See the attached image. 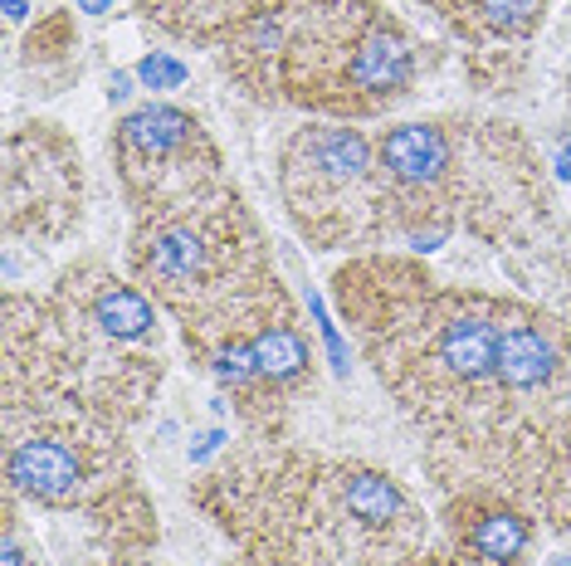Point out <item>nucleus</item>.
<instances>
[{
    "mask_svg": "<svg viewBox=\"0 0 571 566\" xmlns=\"http://www.w3.org/2000/svg\"><path fill=\"white\" fill-rule=\"evenodd\" d=\"M79 454H73L64 439H20L10 449V484L20 494L40 498V503H59L79 488Z\"/></svg>",
    "mask_w": 571,
    "mask_h": 566,
    "instance_id": "nucleus-1",
    "label": "nucleus"
},
{
    "mask_svg": "<svg viewBox=\"0 0 571 566\" xmlns=\"http://www.w3.org/2000/svg\"><path fill=\"white\" fill-rule=\"evenodd\" d=\"M347 73H352V83L367 89V93H401L415 73V54H411V44H405V34L395 30V24L377 20L362 34V44H357Z\"/></svg>",
    "mask_w": 571,
    "mask_h": 566,
    "instance_id": "nucleus-2",
    "label": "nucleus"
},
{
    "mask_svg": "<svg viewBox=\"0 0 571 566\" xmlns=\"http://www.w3.org/2000/svg\"><path fill=\"white\" fill-rule=\"evenodd\" d=\"M381 166H387V176H395L401 186H430V181H440L444 166H450V138H444L440 128H425V122L391 128L387 142H381Z\"/></svg>",
    "mask_w": 571,
    "mask_h": 566,
    "instance_id": "nucleus-3",
    "label": "nucleus"
},
{
    "mask_svg": "<svg viewBox=\"0 0 571 566\" xmlns=\"http://www.w3.org/2000/svg\"><path fill=\"white\" fill-rule=\"evenodd\" d=\"M499 342L503 332L489 317H450L440 332V362L459 381H489L499 376Z\"/></svg>",
    "mask_w": 571,
    "mask_h": 566,
    "instance_id": "nucleus-4",
    "label": "nucleus"
},
{
    "mask_svg": "<svg viewBox=\"0 0 571 566\" xmlns=\"http://www.w3.org/2000/svg\"><path fill=\"white\" fill-rule=\"evenodd\" d=\"M298 152L308 156V171L332 186H357L371 171V142L352 128H318L298 142Z\"/></svg>",
    "mask_w": 571,
    "mask_h": 566,
    "instance_id": "nucleus-5",
    "label": "nucleus"
},
{
    "mask_svg": "<svg viewBox=\"0 0 571 566\" xmlns=\"http://www.w3.org/2000/svg\"><path fill=\"white\" fill-rule=\"evenodd\" d=\"M557 376V347L538 327H508L499 342V381L513 391H538Z\"/></svg>",
    "mask_w": 571,
    "mask_h": 566,
    "instance_id": "nucleus-6",
    "label": "nucleus"
},
{
    "mask_svg": "<svg viewBox=\"0 0 571 566\" xmlns=\"http://www.w3.org/2000/svg\"><path fill=\"white\" fill-rule=\"evenodd\" d=\"M196 122L181 113V108H167V103H147L138 113L122 118V146L138 156H171L191 142Z\"/></svg>",
    "mask_w": 571,
    "mask_h": 566,
    "instance_id": "nucleus-7",
    "label": "nucleus"
},
{
    "mask_svg": "<svg viewBox=\"0 0 571 566\" xmlns=\"http://www.w3.org/2000/svg\"><path fill=\"white\" fill-rule=\"evenodd\" d=\"M147 269L167 283H186L206 269V240L191 225H161L147 240Z\"/></svg>",
    "mask_w": 571,
    "mask_h": 566,
    "instance_id": "nucleus-8",
    "label": "nucleus"
},
{
    "mask_svg": "<svg viewBox=\"0 0 571 566\" xmlns=\"http://www.w3.org/2000/svg\"><path fill=\"white\" fill-rule=\"evenodd\" d=\"M93 317H98V327H103L108 337H118V342H138V337L152 332V303H147L138 289H122V283L98 293Z\"/></svg>",
    "mask_w": 571,
    "mask_h": 566,
    "instance_id": "nucleus-9",
    "label": "nucleus"
},
{
    "mask_svg": "<svg viewBox=\"0 0 571 566\" xmlns=\"http://www.w3.org/2000/svg\"><path fill=\"white\" fill-rule=\"evenodd\" d=\"M250 347H254L259 376H269V381H293V376L308 366V342L298 337L293 327H269V332H259Z\"/></svg>",
    "mask_w": 571,
    "mask_h": 566,
    "instance_id": "nucleus-10",
    "label": "nucleus"
},
{
    "mask_svg": "<svg viewBox=\"0 0 571 566\" xmlns=\"http://www.w3.org/2000/svg\"><path fill=\"white\" fill-rule=\"evenodd\" d=\"M347 508H352L362 523L381 527V523H391L395 513L405 508V494L381 474H352L347 478Z\"/></svg>",
    "mask_w": 571,
    "mask_h": 566,
    "instance_id": "nucleus-11",
    "label": "nucleus"
},
{
    "mask_svg": "<svg viewBox=\"0 0 571 566\" xmlns=\"http://www.w3.org/2000/svg\"><path fill=\"white\" fill-rule=\"evenodd\" d=\"M469 543H474L483 562H513L528 547V523L518 513H483L474 533H469Z\"/></svg>",
    "mask_w": 571,
    "mask_h": 566,
    "instance_id": "nucleus-12",
    "label": "nucleus"
},
{
    "mask_svg": "<svg viewBox=\"0 0 571 566\" xmlns=\"http://www.w3.org/2000/svg\"><path fill=\"white\" fill-rule=\"evenodd\" d=\"M479 16L499 34H528L542 20V0H479Z\"/></svg>",
    "mask_w": 571,
    "mask_h": 566,
    "instance_id": "nucleus-13",
    "label": "nucleus"
},
{
    "mask_svg": "<svg viewBox=\"0 0 571 566\" xmlns=\"http://www.w3.org/2000/svg\"><path fill=\"white\" fill-rule=\"evenodd\" d=\"M132 73H138L142 89H157V93L181 89V83H186V64H181V59H171V54H161V49H152V54H147Z\"/></svg>",
    "mask_w": 571,
    "mask_h": 566,
    "instance_id": "nucleus-14",
    "label": "nucleus"
},
{
    "mask_svg": "<svg viewBox=\"0 0 571 566\" xmlns=\"http://www.w3.org/2000/svg\"><path fill=\"white\" fill-rule=\"evenodd\" d=\"M216 376L226 381V386H244V381H254L259 366H254L250 342H230V347H220L216 352Z\"/></svg>",
    "mask_w": 571,
    "mask_h": 566,
    "instance_id": "nucleus-15",
    "label": "nucleus"
},
{
    "mask_svg": "<svg viewBox=\"0 0 571 566\" xmlns=\"http://www.w3.org/2000/svg\"><path fill=\"white\" fill-rule=\"evenodd\" d=\"M308 307H313V317H318V332H322V342H328V352H332V372L347 376V347H342V337H338V327L328 323V307H322L318 293H308Z\"/></svg>",
    "mask_w": 571,
    "mask_h": 566,
    "instance_id": "nucleus-16",
    "label": "nucleus"
},
{
    "mask_svg": "<svg viewBox=\"0 0 571 566\" xmlns=\"http://www.w3.org/2000/svg\"><path fill=\"white\" fill-rule=\"evenodd\" d=\"M220 445H226V429H206V435H196V445H191V459L201 464V459H210Z\"/></svg>",
    "mask_w": 571,
    "mask_h": 566,
    "instance_id": "nucleus-17",
    "label": "nucleus"
},
{
    "mask_svg": "<svg viewBox=\"0 0 571 566\" xmlns=\"http://www.w3.org/2000/svg\"><path fill=\"white\" fill-rule=\"evenodd\" d=\"M132 83H138V73H113V79H108V98H113V103H128Z\"/></svg>",
    "mask_w": 571,
    "mask_h": 566,
    "instance_id": "nucleus-18",
    "label": "nucleus"
},
{
    "mask_svg": "<svg viewBox=\"0 0 571 566\" xmlns=\"http://www.w3.org/2000/svg\"><path fill=\"white\" fill-rule=\"evenodd\" d=\"M73 6H79L83 16H108V10H113V0H73Z\"/></svg>",
    "mask_w": 571,
    "mask_h": 566,
    "instance_id": "nucleus-19",
    "label": "nucleus"
},
{
    "mask_svg": "<svg viewBox=\"0 0 571 566\" xmlns=\"http://www.w3.org/2000/svg\"><path fill=\"white\" fill-rule=\"evenodd\" d=\"M557 176H562V181H571V138H567V146H562V152H557Z\"/></svg>",
    "mask_w": 571,
    "mask_h": 566,
    "instance_id": "nucleus-20",
    "label": "nucleus"
},
{
    "mask_svg": "<svg viewBox=\"0 0 571 566\" xmlns=\"http://www.w3.org/2000/svg\"><path fill=\"white\" fill-rule=\"evenodd\" d=\"M0 566H20V543L10 533H6V562H0Z\"/></svg>",
    "mask_w": 571,
    "mask_h": 566,
    "instance_id": "nucleus-21",
    "label": "nucleus"
},
{
    "mask_svg": "<svg viewBox=\"0 0 571 566\" xmlns=\"http://www.w3.org/2000/svg\"><path fill=\"white\" fill-rule=\"evenodd\" d=\"M6 16H10V20H24L30 10H24V0H6Z\"/></svg>",
    "mask_w": 571,
    "mask_h": 566,
    "instance_id": "nucleus-22",
    "label": "nucleus"
},
{
    "mask_svg": "<svg viewBox=\"0 0 571 566\" xmlns=\"http://www.w3.org/2000/svg\"><path fill=\"white\" fill-rule=\"evenodd\" d=\"M548 566H571V557H552V562H548Z\"/></svg>",
    "mask_w": 571,
    "mask_h": 566,
    "instance_id": "nucleus-23",
    "label": "nucleus"
}]
</instances>
